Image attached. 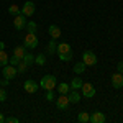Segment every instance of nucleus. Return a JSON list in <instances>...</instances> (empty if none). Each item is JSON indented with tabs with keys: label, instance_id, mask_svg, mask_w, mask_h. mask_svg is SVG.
Wrapping results in <instances>:
<instances>
[{
	"label": "nucleus",
	"instance_id": "f257e3e1",
	"mask_svg": "<svg viewBox=\"0 0 123 123\" xmlns=\"http://www.w3.org/2000/svg\"><path fill=\"white\" fill-rule=\"evenodd\" d=\"M56 84H57V80L53 74H46V76H43V79L39 80V87L44 89V90H53L56 87Z\"/></svg>",
	"mask_w": 123,
	"mask_h": 123
},
{
	"label": "nucleus",
	"instance_id": "f03ea898",
	"mask_svg": "<svg viewBox=\"0 0 123 123\" xmlns=\"http://www.w3.org/2000/svg\"><path fill=\"white\" fill-rule=\"evenodd\" d=\"M23 43H25V48H28V49H35V48L39 44V39L36 36V33H26V36L23 39Z\"/></svg>",
	"mask_w": 123,
	"mask_h": 123
},
{
	"label": "nucleus",
	"instance_id": "7ed1b4c3",
	"mask_svg": "<svg viewBox=\"0 0 123 123\" xmlns=\"http://www.w3.org/2000/svg\"><path fill=\"white\" fill-rule=\"evenodd\" d=\"M2 74H3V79H15V77L18 76V72H17V66H12V64H7V66L2 67Z\"/></svg>",
	"mask_w": 123,
	"mask_h": 123
},
{
	"label": "nucleus",
	"instance_id": "20e7f679",
	"mask_svg": "<svg viewBox=\"0 0 123 123\" xmlns=\"http://www.w3.org/2000/svg\"><path fill=\"white\" fill-rule=\"evenodd\" d=\"M35 12H36V5H35V2H25V5L21 7V15H25V17H33L35 15Z\"/></svg>",
	"mask_w": 123,
	"mask_h": 123
},
{
	"label": "nucleus",
	"instance_id": "39448f33",
	"mask_svg": "<svg viewBox=\"0 0 123 123\" xmlns=\"http://www.w3.org/2000/svg\"><path fill=\"white\" fill-rule=\"evenodd\" d=\"M80 90H82V97H87V98H92L95 95V92H97L95 87L90 84V82H84L82 87H80Z\"/></svg>",
	"mask_w": 123,
	"mask_h": 123
},
{
	"label": "nucleus",
	"instance_id": "423d86ee",
	"mask_svg": "<svg viewBox=\"0 0 123 123\" xmlns=\"http://www.w3.org/2000/svg\"><path fill=\"white\" fill-rule=\"evenodd\" d=\"M13 26H15V30H25L26 28V17L21 13L15 15L13 17Z\"/></svg>",
	"mask_w": 123,
	"mask_h": 123
},
{
	"label": "nucleus",
	"instance_id": "0eeeda50",
	"mask_svg": "<svg viewBox=\"0 0 123 123\" xmlns=\"http://www.w3.org/2000/svg\"><path fill=\"white\" fill-rule=\"evenodd\" d=\"M82 62H84L85 66H95V64H97V56H95V53L85 51L84 54H82Z\"/></svg>",
	"mask_w": 123,
	"mask_h": 123
},
{
	"label": "nucleus",
	"instance_id": "6e6552de",
	"mask_svg": "<svg viewBox=\"0 0 123 123\" xmlns=\"http://www.w3.org/2000/svg\"><path fill=\"white\" fill-rule=\"evenodd\" d=\"M23 89H25L26 94H36L38 89H39V84H38V82H35L33 79H28V80L23 84Z\"/></svg>",
	"mask_w": 123,
	"mask_h": 123
},
{
	"label": "nucleus",
	"instance_id": "1a4fd4ad",
	"mask_svg": "<svg viewBox=\"0 0 123 123\" xmlns=\"http://www.w3.org/2000/svg\"><path fill=\"white\" fill-rule=\"evenodd\" d=\"M56 105L59 110H67V107L71 105V102H69V98H67V94H61L59 97L56 98Z\"/></svg>",
	"mask_w": 123,
	"mask_h": 123
},
{
	"label": "nucleus",
	"instance_id": "9d476101",
	"mask_svg": "<svg viewBox=\"0 0 123 123\" xmlns=\"http://www.w3.org/2000/svg\"><path fill=\"white\" fill-rule=\"evenodd\" d=\"M112 85H113V89H122L123 87V74L122 72H115L112 76Z\"/></svg>",
	"mask_w": 123,
	"mask_h": 123
},
{
	"label": "nucleus",
	"instance_id": "9b49d317",
	"mask_svg": "<svg viewBox=\"0 0 123 123\" xmlns=\"http://www.w3.org/2000/svg\"><path fill=\"white\" fill-rule=\"evenodd\" d=\"M67 98H69V102H71V104H79V102H80V98H82V94H79V90L71 89V90H69V94H67Z\"/></svg>",
	"mask_w": 123,
	"mask_h": 123
},
{
	"label": "nucleus",
	"instance_id": "f8f14e48",
	"mask_svg": "<svg viewBox=\"0 0 123 123\" xmlns=\"http://www.w3.org/2000/svg\"><path fill=\"white\" fill-rule=\"evenodd\" d=\"M48 33H49V36H51L53 39H57L59 36H61V28H59L57 25H49Z\"/></svg>",
	"mask_w": 123,
	"mask_h": 123
},
{
	"label": "nucleus",
	"instance_id": "ddd939ff",
	"mask_svg": "<svg viewBox=\"0 0 123 123\" xmlns=\"http://www.w3.org/2000/svg\"><path fill=\"white\" fill-rule=\"evenodd\" d=\"M89 122L92 123H105V113L102 112H94V113L90 115V120Z\"/></svg>",
	"mask_w": 123,
	"mask_h": 123
},
{
	"label": "nucleus",
	"instance_id": "4468645a",
	"mask_svg": "<svg viewBox=\"0 0 123 123\" xmlns=\"http://www.w3.org/2000/svg\"><path fill=\"white\" fill-rule=\"evenodd\" d=\"M25 54H26V48H25V44H23V46L20 44V46H17L15 49H13V56L18 57L20 61H21V59L25 57Z\"/></svg>",
	"mask_w": 123,
	"mask_h": 123
},
{
	"label": "nucleus",
	"instance_id": "2eb2a0df",
	"mask_svg": "<svg viewBox=\"0 0 123 123\" xmlns=\"http://www.w3.org/2000/svg\"><path fill=\"white\" fill-rule=\"evenodd\" d=\"M71 51L72 49H71L69 43H57V49H56L57 54H64V53H71Z\"/></svg>",
	"mask_w": 123,
	"mask_h": 123
},
{
	"label": "nucleus",
	"instance_id": "dca6fc26",
	"mask_svg": "<svg viewBox=\"0 0 123 123\" xmlns=\"http://www.w3.org/2000/svg\"><path fill=\"white\" fill-rule=\"evenodd\" d=\"M8 61H10V56L5 53V49H0V67L7 66V64H8Z\"/></svg>",
	"mask_w": 123,
	"mask_h": 123
},
{
	"label": "nucleus",
	"instance_id": "f3484780",
	"mask_svg": "<svg viewBox=\"0 0 123 123\" xmlns=\"http://www.w3.org/2000/svg\"><path fill=\"white\" fill-rule=\"evenodd\" d=\"M82 84H84V82H82V79H80V77H74V79H72V80H71V89H74V90H79V89H80V87H82Z\"/></svg>",
	"mask_w": 123,
	"mask_h": 123
},
{
	"label": "nucleus",
	"instance_id": "a211bd4d",
	"mask_svg": "<svg viewBox=\"0 0 123 123\" xmlns=\"http://www.w3.org/2000/svg\"><path fill=\"white\" fill-rule=\"evenodd\" d=\"M85 64L84 62H82V61H79V62H76V64H74V69H72V71H74V72H76V74H79V76H80V74H82V72H85Z\"/></svg>",
	"mask_w": 123,
	"mask_h": 123
},
{
	"label": "nucleus",
	"instance_id": "6ab92c4d",
	"mask_svg": "<svg viewBox=\"0 0 123 123\" xmlns=\"http://www.w3.org/2000/svg\"><path fill=\"white\" fill-rule=\"evenodd\" d=\"M26 66H31V64H35V54H31V53H26L25 54V57L21 59Z\"/></svg>",
	"mask_w": 123,
	"mask_h": 123
},
{
	"label": "nucleus",
	"instance_id": "aec40b11",
	"mask_svg": "<svg viewBox=\"0 0 123 123\" xmlns=\"http://www.w3.org/2000/svg\"><path fill=\"white\" fill-rule=\"evenodd\" d=\"M56 49H57V43H56V39L51 38V41L48 43V53H49V54H54V53H56Z\"/></svg>",
	"mask_w": 123,
	"mask_h": 123
},
{
	"label": "nucleus",
	"instance_id": "412c9836",
	"mask_svg": "<svg viewBox=\"0 0 123 123\" xmlns=\"http://www.w3.org/2000/svg\"><path fill=\"white\" fill-rule=\"evenodd\" d=\"M57 90H59V94H69V90H71V85L66 84V82H62V84L57 85Z\"/></svg>",
	"mask_w": 123,
	"mask_h": 123
},
{
	"label": "nucleus",
	"instance_id": "4be33fe9",
	"mask_svg": "<svg viewBox=\"0 0 123 123\" xmlns=\"http://www.w3.org/2000/svg\"><path fill=\"white\" fill-rule=\"evenodd\" d=\"M77 120H79L80 123H87L89 120H90V115L87 113V112H80V113L77 115Z\"/></svg>",
	"mask_w": 123,
	"mask_h": 123
},
{
	"label": "nucleus",
	"instance_id": "5701e85b",
	"mask_svg": "<svg viewBox=\"0 0 123 123\" xmlns=\"http://www.w3.org/2000/svg\"><path fill=\"white\" fill-rule=\"evenodd\" d=\"M35 64H38V66H44V64H46V56H44V54H38V56H35Z\"/></svg>",
	"mask_w": 123,
	"mask_h": 123
},
{
	"label": "nucleus",
	"instance_id": "b1692460",
	"mask_svg": "<svg viewBox=\"0 0 123 123\" xmlns=\"http://www.w3.org/2000/svg\"><path fill=\"white\" fill-rule=\"evenodd\" d=\"M26 69H28V66H26L23 61H20L18 64H17V72H18V74H25V72H26Z\"/></svg>",
	"mask_w": 123,
	"mask_h": 123
},
{
	"label": "nucleus",
	"instance_id": "393cba45",
	"mask_svg": "<svg viewBox=\"0 0 123 123\" xmlns=\"http://www.w3.org/2000/svg\"><path fill=\"white\" fill-rule=\"evenodd\" d=\"M8 13L15 17V15H18V13H21V8H20L18 5H10V7H8Z\"/></svg>",
	"mask_w": 123,
	"mask_h": 123
},
{
	"label": "nucleus",
	"instance_id": "a878e982",
	"mask_svg": "<svg viewBox=\"0 0 123 123\" xmlns=\"http://www.w3.org/2000/svg\"><path fill=\"white\" fill-rule=\"evenodd\" d=\"M59 59H61L62 62H69V61H72V51H71V53H64V54H59Z\"/></svg>",
	"mask_w": 123,
	"mask_h": 123
},
{
	"label": "nucleus",
	"instance_id": "bb28decb",
	"mask_svg": "<svg viewBox=\"0 0 123 123\" xmlns=\"http://www.w3.org/2000/svg\"><path fill=\"white\" fill-rule=\"evenodd\" d=\"M26 30H28V33H36V23L35 21H26Z\"/></svg>",
	"mask_w": 123,
	"mask_h": 123
},
{
	"label": "nucleus",
	"instance_id": "cd10ccee",
	"mask_svg": "<svg viewBox=\"0 0 123 123\" xmlns=\"http://www.w3.org/2000/svg\"><path fill=\"white\" fill-rule=\"evenodd\" d=\"M5 100H7V90L0 89V102H5Z\"/></svg>",
	"mask_w": 123,
	"mask_h": 123
},
{
	"label": "nucleus",
	"instance_id": "c85d7f7f",
	"mask_svg": "<svg viewBox=\"0 0 123 123\" xmlns=\"http://www.w3.org/2000/svg\"><path fill=\"white\" fill-rule=\"evenodd\" d=\"M53 98H54L53 90H46V100H48V102H53Z\"/></svg>",
	"mask_w": 123,
	"mask_h": 123
},
{
	"label": "nucleus",
	"instance_id": "c756f323",
	"mask_svg": "<svg viewBox=\"0 0 123 123\" xmlns=\"http://www.w3.org/2000/svg\"><path fill=\"white\" fill-rule=\"evenodd\" d=\"M18 62H20V59H18V57H15V56H12V57H10V61H8V64H12V66H17Z\"/></svg>",
	"mask_w": 123,
	"mask_h": 123
},
{
	"label": "nucleus",
	"instance_id": "7c9ffc66",
	"mask_svg": "<svg viewBox=\"0 0 123 123\" xmlns=\"http://www.w3.org/2000/svg\"><path fill=\"white\" fill-rule=\"evenodd\" d=\"M5 122L7 123H18L20 120L17 118V117H8V118H5Z\"/></svg>",
	"mask_w": 123,
	"mask_h": 123
},
{
	"label": "nucleus",
	"instance_id": "2f4dec72",
	"mask_svg": "<svg viewBox=\"0 0 123 123\" xmlns=\"http://www.w3.org/2000/svg\"><path fill=\"white\" fill-rule=\"evenodd\" d=\"M117 69H118V72H122V74H123V59L118 62V67H117Z\"/></svg>",
	"mask_w": 123,
	"mask_h": 123
},
{
	"label": "nucleus",
	"instance_id": "473e14b6",
	"mask_svg": "<svg viewBox=\"0 0 123 123\" xmlns=\"http://www.w3.org/2000/svg\"><path fill=\"white\" fill-rule=\"evenodd\" d=\"M0 84L3 85V87H7V85L10 84V80H8V79H3V80H2V82H0Z\"/></svg>",
	"mask_w": 123,
	"mask_h": 123
},
{
	"label": "nucleus",
	"instance_id": "72a5a7b5",
	"mask_svg": "<svg viewBox=\"0 0 123 123\" xmlns=\"http://www.w3.org/2000/svg\"><path fill=\"white\" fill-rule=\"evenodd\" d=\"M3 122H5V115L0 113V123H3Z\"/></svg>",
	"mask_w": 123,
	"mask_h": 123
},
{
	"label": "nucleus",
	"instance_id": "f704fd0d",
	"mask_svg": "<svg viewBox=\"0 0 123 123\" xmlns=\"http://www.w3.org/2000/svg\"><path fill=\"white\" fill-rule=\"evenodd\" d=\"M0 49H5V43L3 41H0Z\"/></svg>",
	"mask_w": 123,
	"mask_h": 123
}]
</instances>
